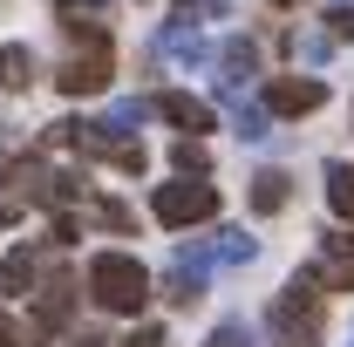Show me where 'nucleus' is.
Listing matches in <instances>:
<instances>
[{
    "instance_id": "a211bd4d",
    "label": "nucleus",
    "mask_w": 354,
    "mask_h": 347,
    "mask_svg": "<svg viewBox=\"0 0 354 347\" xmlns=\"http://www.w3.org/2000/svg\"><path fill=\"white\" fill-rule=\"evenodd\" d=\"M171 164H177V177H205V171H212V157H205V143H198V136H184V143H177Z\"/></svg>"
},
{
    "instance_id": "7ed1b4c3",
    "label": "nucleus",
    "mask_w": 354,
    "mask_h": 347,
    "mask_svg": "<svg viewBox=\"0 0 354 347\" xmlns=\"http://www.w3.org/2000/svg\"><path fill=\"white\" fill-rule=\"evenodd\" d=\"M212 212H218V191L205 177H184V184H164L157 191V218L164 225H205Z\"/></svg>"
},
{
    "instance_id": "9d476101",
    "label": "nucleus",
    "mask_w": 354,
    "mask_h": 347,
    "mask_svg": "<svg viewBox=\"0 0 354 347\" xmlns=\"http://www.w3.org/2000/svg\"><path fill=\"white\" fill-rule=\"evenodd\" d=\"M164 300H171V306H198V300H205V272L184 265V259H171V272H164Z\"/></svg>"
},
{
    "instance_id": "0eeeda50",
    "label": "nucleus",
    "mask_w": 354,
    "mask_h": 347,
    "mask_svg": "<svg viewBox=\"0 0 354 347\" xmlns=\"http://www.w3.org/2000/svg\"><path fill=\"white\" fill-rule=\"evenodd\" d=\"M150 109H157L164 123H177V130H191V136L212 130V102H205V95H184V88H171V95H157Z\"/></svg>"
},
{
    "instance_id": "1a4fd4ad",
    "label": "nucleus",
    "mask_w": 354,
    "mask_h": 347,
    "mask_svg": "<svg viewBox=\"0 0 354 347\" xmlns=\"http://www.w3.org/2000/svg\"><path fill=\"white\" fill-rule=\"evenodd\" d=\"M286 198H293V177H286V171H259V177H252V212H259V218L286 212Z\"/></svg>"
},
{
    "instance_id": "6e6552de",
    "label": "nucleus",
    "mask_w": 354,
    "mask_h": 347,
    "mask_svg": "<svg viewBox=\"0 0 354 347\" xmlns=\"http://www.w3.org/2000/svg\"><path fill=\"white\" fill-rule=\"evenodd\" d=\"M218 68H225V75H218V88H239L245 75H259V48L245 41V35H232V41L218 48Z\"/></svg>"
},
{
    "instance_id": "20e7f679",
    "label": "nucleus",
    "mask_w": 354,
    "mask_h": 347,
    "mask_svg": "<svg viewBox=\"0 0 354 347\" xmlns=\"http://www.w3.org/2000/svg\"><path fill=\"white\" fill-rule=\"evenodd\" d=\"M320 279H313V265L307 272H293V286L279 293V306H272V327L279 334H313V320H320V293H313Z\"/></svg>"
},
{
    "instance_id": "ddd939ff",
    "label": "nucleus",
    "mask_w": 354,
    "mask_h": 347,
    "mask_svg": "<svg viewBox=\"0 0 354 347\" xmlns=\"http://www.w3.org/2000/svg\"><path fill=\"white\" fill-rule=\"evenodd\" d=\"M327 205H334V218L354 225V164H327Z\"/></svg>"
},
{
    "instance_id": "4be33fe9",
    "label": "nucleus",
    "mask_w": 354,
    "mask_h": 347,
    "mask_svg": "<svg viewBox=\"0 0 354 347\" xmlns=\"http://www.w3.org/2000/svg\"><path fill=\"white\" fill-rule=\"evenodd\" d=\"M327 48H334V35H293V55H300V62H320Z\"/></svg>"
},
{
    "instance_id": "a878e982",
    "label": "nucleus",
    "mask_w": 354,
    "mask_h": 347,
    "mask_svg": "<svg viewBox=\"0 0 354 347\" xmlns=\"http://www.w3.org/2000/svg\"><path fill=\"white\" fill-rule=\"evenodd\" d=\"M62 7H68V14H75V7H88V14H102L109 0H62Z\"/></svg>"
},
{
    "instance_id": "f03ea898",
    "label": "nucleus",
    "mask_w": 354,
    "mask_h": 347,
    "mask_svg": "<svg viewBox=\"0 0 354 347\" xmlns=\"http://www.w3.org/2000/svg\"><path fill=\"white\" fill-rule=\"evenodd\" d=\"M68 35H82L88 48H75L68 68L55 75L62 95H102V88H109V35H102V28H82V21H68Z\"/></svg>"
},
{
    "instance_id": "6ab92c4d",
    "label": "nucleus",
    "mask_w": 354,
    "mask_h": 347,
    "mask_svg": "<svg viewBox=\"0 0 354 347\" xmlns=\"http://www.w3.org/2000/svg\"><path fill=\"white\" fill-rule=\"evenodd\" d=\"M212 259H225V265H245V259H252V238H245V232H218Z\"/></svg>"
},
{
    "instance_id": "4468645a",
    "label": "nucleus",
    "mask_w": 354,
    "mask_h": 347,
    "mask_svg": "<svg viewBox=\"0 0 354 347\" xmlns=\"http://www.w3.org/2000/svg\"><path fill=\"white\" fill-rule=\"evenodd\" d=\"M28 82H35V55L21 41H7L0 48V88H28Z\"/></svg>"
},
{
    "instance_id": "f257e3e1",
    "label": "nucleus",
    "mask_w": 354,
    "mask_h": 347,
    "mask_svg": "<svg viewBox=\"0 0 354 347\" xmlns=\"http://www.w3.org/2000/svg\"><path fill=\"white\" fill-rule=\"evenodd\" d=\"M88 293L102 313H143L150 306V272L130 252H95L88 259Z\"/></svg>"
},
{
    "instance_id": "9b49d317",
    "label": "nucleus",
    "mask_w": 354,
    "mask_h": 347,
    "mask_svg": "<svg viewBox=\"0 0 354 347\" xmlns=\"http://www.w3.org/2000/svg\"><path fill=\"white\" fill-rule=\"evenodd\" d=\"M28 286H35V252L21 245V252H7V259H0V300H21Z\"/></svg>"
},
{
    "instance_id": "5701e85b",
    "label": "nucleus",
    "mask_w": 354,
    "mask_h": 347,
    "mask_svg": "<svg viewBox=\"0 0 354 347\" xmlns=\"http://www.w3.org/2000/svg\"><path fill=\"white\" fill-rule=\"evenodd\" d=\"M95 225H109V232H130L136 218L123 212V205H109V198H102V205H95Z\"/></svg>"
},
{
    "instance_id": "b1692460",
    "label": "nucleus",
    "mask_w": 354,
    "mask_h": 347,
    "mask_svg": "<svg viewBox=\"0 0 354 347\" xmlns=\"http://www.w3.org/2000/svg\"><path fill=\"white\" fill-rule=\"evenodd\" d=\"M0 347H35V334H28L21 320H7V313H0Z\"/></svg>"
},
{
    "instance_id": "39448f33",
    "label": "nucleus",
    "mask_w": 354,
    "mask_h": 347,
    "mask_svg": "<svg viewBox=\"0 0 354 347\" xmlns=\"http://www.w3.org/2000/svg\"><path fill=\"white\" fill-rule=\"evenodd\" d=\"M313 279L334 286V293H354V238H348V232H327V238H320V265H313Z\"/></svg>"
},
{
    "instance_id": "2eb2a0df",
    "label": "nucleus",
    "mask_w": 354,
    "mask_h": 347,
    "mask_svg": "<svg viewBox=\"0 0 354 347\" xmlns=\"http://www.w3.org/2000/svg\"><path fill=\"white\" fill-rule=\"evenodd\" d=\"M225 95H232V123H239V136H245V143H266V109H252V102H245V95H239V88H225Z\"/></svg>"
},
{
    "instance_id": "f3484780",
    "label": "nucleus",
    "mask_w": 354,
    "mask_h": 347,
    "mask_svg": "<svg viewBox=\"0 0 354 347\" xmlns=\"http://www.w3.org/2000/svg\"><path fill=\"white\" fill-rule=\"evenodd\" d=\"M143 116H150V102H116V109H109V116H102L95 130H102V136H130Z\"/></svg>"
},
{
    "instance_id": "412c9836",
    "label": "nucleus",
    "mask_w": 354,
    "mask_h": 347,
    "mask_svg": "<svg viewBox=\"0 0 354 347\" xmlns=\"http://www.w3.org/2000/svg\"><path fill=\"white\" fill-rule=\"evenodd\" d=\"M327 35H334V41H354V0H334V14H327Z\"/></svg>"
},
{
    "instance_id": "c85d7f7f",
    "label": "nucleus",
    "mask_w": 354,
    "mask_h": 347,
    "mask_svg": "<svg viewBox=\"0 0 354 347\" xmlns=\"http://www.w3.org/2000/svg\"><path fill=\"white\" fill-rule=\"evenodd\" d=\"M177 7H184V14H198V7H205V0H177Z\"/></svg>"
},
{
    "instance_id": "cd10ccee",
    "label": "nucleus",
    "mask_w": 354,
    "mask_h": 347,
    "mask_svg": "<svg viewBox=\"0 0 354 347\" xmlns=\"http://www.w3.org/2000/svg\"><path fill=\"white\" fill-rule=\"evenodd\" d=\"M14 218H21V212H14V198H0V225H14Z\"/></svg>"
},
{
    "instance_id": "aec40b11",
    "label": "nucleus",
    "mask_w": 354,
    "mask_h": 347,
    "mask_svg": "<svg viewBox=\"0 0 354 347\" xmlns=\"http://www.w3.org/2000/svg\"><path fill=\"white\" fill-rule=\"evenodd\" d=\"M205 347H252V327H245V320H225V327H212Z\"/></svg>"
},
{
    "instance_id": "393cba45",
    "label": "nucleus",
    "mask_w": 354,
    "mask_h": 347,
    "mask_svg": "<svg viewBox=\"0 0 354 347\" xmlns=\"http://www.w3.org/2000/svg\"><path fill=\"white\" fill-rule=\"evenodd\" d=\"M123 347H171V341H164V327H136Z\"/></svg>"
},
{
    "instance_id": "dca6fc26",
    "label": "nucleus",
    "mask_w": 354,
    "mask_h": 347,
    "mask_svg": "<svg viewBox=\"0 0 354 347\" xmlns=\"http://www.w3.org/2000/svg\"><path fill=\"white\" fill-rule=\"evenodd\" d=\"M164 48H171L177 62H205V35H198V28H184V21L164 28Z\"/></svg>"
},
{
    "instance_id": "423d86ee",
    "label": "nucleus",
    "mask_w": 354,
    "mask_h": 347,
    "mask_svg": "<svg viewBox=\"0 0 354 347\" xmlns=\"http://www.w3.org/2000/svg\"><path fill=\"white\" fill-rule=\"evenodd\" d=\"M266 102H272V109H279V116H313V109H320V102H327V88L313 82H293V75H279V82H266Z\"/></svg>"
},
{
    "instance_id": "bb28decb",
    "label": "nucleus",
    "mask_w": 354,
    "mask_h": 347,
    "mask_svg": "<svg viewBox=\"0 0 354 347\" xmlns=\"http://www.w3.org/2000/svg\"><path fill=\"white\" fill-rule=\"evenodd\" d=\"M68 347H109V341H102V334H75Z\"/></svg>"
},
{
    "instance_id": "f8f14e48",
    "label": "nucleus",
    "mask_w": 354,
    "mask_h": 347,
    "mask_svg": "<svg viewBox=\"0 0 354 347\" xmlns=\"http://www.w3.org/2000/svg\"><path fill=\"white\" fill-rule=\"evenodd\" d=\"M68 300H75V279L55 272V279L41 286V327H62V320H68Z\"/></svg>"
}]
</instances>
